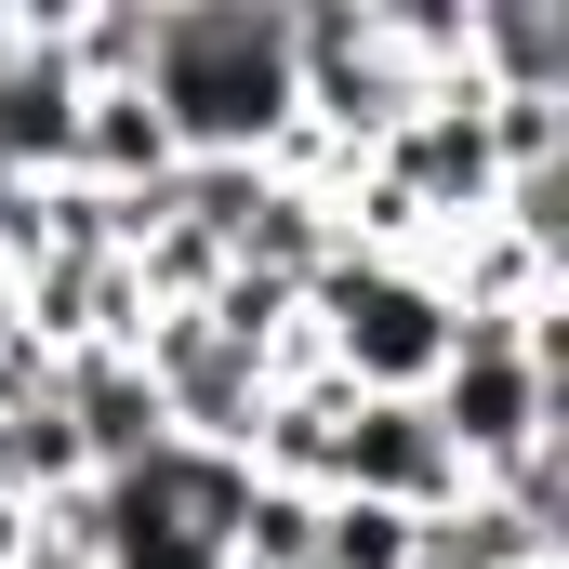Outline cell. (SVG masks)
<instances>
[{"label":"cell","mask_w":569,"mask_h":569,"mask_svg":"<svg viewBox=\"0 0 569 569\" xmlns=\"http://www.w3.org/2000/svg\"><path fill=\"white\" fill-rule=\"evenodd\" d=\"M425 557V517H398V503H345V490H318V569H411Z\"/></svg>","instance_id":"obj_6"},{"label":"cell","mask_w":569,"mask_h":569,"mask_svg":"<svg viewBox=\"0 0 569 569\" xmlns=\"http://www.w3.org/2000/svg\"><path fill=\"white\" fill-rule=\"evenodd\" d=\"M305 358L345 385V398H425L450 371V279L425 252H331L305 279Z\"/></svg>","instance_id":"obj_2"},{"label":"cell","mask_w":569,"mask_h":569,"mask_svg":"<svg viewBox=\"0 0 569 569\" xmlns=\"http://www.w3.org/2000/svg\"><path fill=\"white\" fill-rule=\"evenodd\" d=\"M0 212H13V172H0Z\"/></svg>","instance_id":"obj_7"},{"label":"cell","mask_w":569,"mask_h":569,"mask_svg":"<svg viewBox=\"0 0 569 569\" xmlns=\"http://www.w3.org/2000/svg\"><path fill=\"white\" fill-rule=\"evenodd\" d=\"M133 93H146V120L172 133V159H252V172H279L305 146V107H291V0H159Z\"/></svg>","instance_id":"obj_1"},{"label":"cell","mask_w":569,"mask_h":569,"mask_svg":"<svg viewBox=\"0 0 569 569\" xmlns=\"http://www.w3.org/2000/svg\"><path fill=\"white\" fill-rule=\"evenodd\" d=\"M318 490H345V503H398V517H450L477 477L450 463V437L425 425V398H345Z\"/></svg>","instance_id":"obj_4"},{"label":"cell","mask_w":569,"mask_h":569,"mask_svg":"<svg viewBox=\"0 0 569 569\" xmlns=\"http://www.w3.org/2000/svg\"><path fill=\"white\" fill-rule=\"evenodd\" d=\"M133 358H146L159 425L186 437V450H239V463H252V425H266V398H279V358H266V345H239L226 318L186 305V318H146Z\"/></svg>","instance_id":"obj_3"},{"label":"cell","mask_w":569,"mask_h":569,"mask_svg":"<svg viewBox=\"0 0 569 569\" xmlns=\"http://www.w3.org/2000/svg\"><path fill=\"white\" fill-rule=\"evenodd\" d=\"M53 398H67V437H80V463H93V477H120V463H146V450L172 437L133 345H80V358H53Z\"/></svg>","instance_id":"obj_5"}]
</instances>
